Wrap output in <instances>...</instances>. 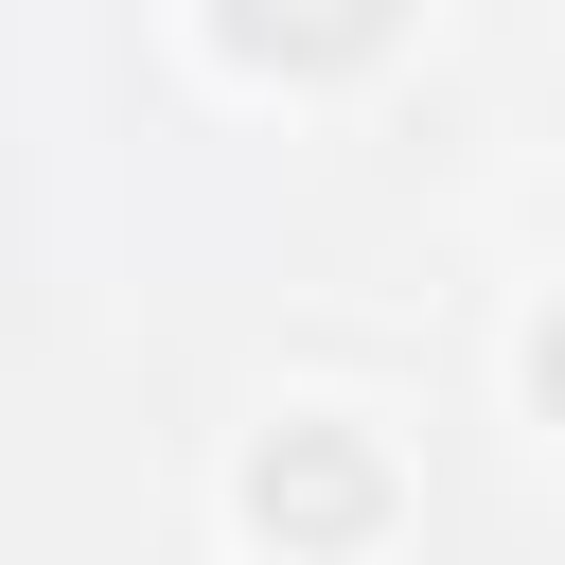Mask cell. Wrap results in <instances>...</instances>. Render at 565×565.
Listing matches in <instances>:
<instances>
[{
  "label": "cell",
  "mask_w": 565,
  "mask_h": 565,
  "mask_svg": "<svg viewBox=\"0 0 565 565\" xmlns=\"http://www.w3.org/2000/svg\"><path fill=\"white\" fill-rule=\"evenodd\" d=\"M530 406H547V424H565V318H547V335H530Z\"/></svg>",
  "instance_id": "cell-2"
},
{
  "label": "cell",
  "mask_w": 565,
  "mask_h": 565,
  "mask_svg": "<svg viewBox=\"0 0 565 565\" xmlns=\"http://www.w3.org/2000/svg\"><path fill=\"white\" fill-rule=\"evenodd\" d=\"M406 0H230V35L247 53H282V71H335V53H371Z\"/></svg>",
  "instance_id": "cell-1"
}]
</instances>
